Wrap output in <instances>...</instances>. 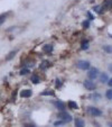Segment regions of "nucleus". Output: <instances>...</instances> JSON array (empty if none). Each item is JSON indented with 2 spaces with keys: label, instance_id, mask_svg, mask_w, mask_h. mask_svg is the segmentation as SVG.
Wrapping results in <instances>:
<instances>
[{
  "label": "nucleus",
  "instance_id": "obj_13",
  "mask_svg": "<svg viewBox=\"0 0 112 127\" xmlns=\"http://www.w3.org/2000/svg\"><path fill=\"white\" fill-rule=\"evenodd\" d=\"M102 48H103V51L106 52L108 54H112V45H104Z\"/></svg>",
  "mask_w": 112,
  "mask_h": 127
},
{
  "label": "nucleus",
  "instance_id": "obj_10",
  "mask_svg": "<svg viewBox=\"0 0 112 127\" xmlns=\"http://www.w3.org/2000/svg\"><path fill=\"white\" fill-rule=\"evenodd\" d=\"M99 81H100L101 83H108V81H109V77H108V74L106 73H101L100 75H99Z\"/></svg>",
  "mask_w": 112,
  "mask_h": 127
},
{
  "label": "nucleus",
  "instance_id": "obj_24",
  "mask_svg": "<svg viewBox=\"0 0 112 127\" xmlns=\"http://www.w3.org/2000/svg\"><path fill=\"white\" fill-rule=\"evenodd\" d=\"M86 15H88V20H93V19H95V18H94V16L92 15V14H91V12H90V11H88V14H86Z\"/></svg>",
  "mask_w": 112,
  "mask_h": 127
},
{
  "label": "nucleus",
  "instance_id": "obj_20",
  "mask_svg": "<svg viewBox=\"0 0 112 127\" xmlns=\"http://www.w3.org/2000/svg\"><path fill=\"white\" fill-rule=\"evenodd\" d=\"M29 69H21L20 72H19V74H21V75H26V74L29 73Z\"/></svg>",
  "mask_w": 112,
  "mask_h": 127
},
{
  "label": "nucleus",
  "instance_id": "obj_12",
  "mask_svg": "<svg viewBox=\"0 0 112 127\" xmlns=\"http://www.w3.org/2000/svg\"><path fill=\"white\" fill-rule=\"evenodd\" d=\"M30 81H32V83H35V84H37V83L40 82V79H39L38 75H36V74H34V75H32V78H30Z\"/></svg>",
  "mask_w": 112,
  "mask_h": 127
},
{
  "label": "nucleus",
  "instance_id": "obj_5",
  "mask_svg": "<svg viewBox=\"0 0 112 127\" xmlns=\"http://www.w3.org/2000/svg\"><path fill=\"white\" fill-rule=\"evenodd\" d=\"M83 86L85 87V89H88V90H90V91H93V90H95L96 89V84H95L92 80L90 79H86L84 80V82H83Z\"/></svg>",
  "mask_w": 112,
  "mask_h": 127
},
{
  "label": "nucleus",
  "instance_id": "obj_16",
  "mask_svg": "<svg viewBox=\"0 0 112 127\" xmlns=\"http://www.w3.org/2000/svg\"><path fill=\"white\" fill-rule=\"evenodd\" d=\"M41 96H54V91L53 90H45L44 92L40 93Z\"/></svg>",
  "mask_w": 112,
  "mask_h": 127
},
{
  "label": "nucleus",
  "instance_id": "obj_28",
  "mask_svg": "<svg viewBox=\"0 0 112 127\" xmlns=\"http://www.w3.org/2000/svg\"><path fill=\"white\" fill-rule=\"evenodd\" d=\"M108 126H109V127H112V121H109V123H108Z\"/></svg>",
  "mask_w": 112,
  "mask_h": 127
},
{
  "label": "nucleus",
  "instance_id": "obj_7",
  "mask_svg": "<svg viewBox=\"0 0 112 127\" xmlns=\"http://www.w3.org/2000/svg\"><path fill=\"white\" fill-rule=\"evenodd\" d=\"M32 91L29 90V89H24V90H21L20 91V97L21 98H29L32 97Z\"/></svg>",
  "mask_w": 112,
  "mask_h": 127
},
{
  "label": "nucleus",
  "instance_id": "obj_11",
  "mask_svg": "<svg viewBox=\"0 0 112 127\" xmlns=\"http://www.w3.org/2000/svg\"><path fill=\"white\" fill-rule=\"evenodd\" d=\"M53 45L52 44H46V45H44L43 46V51H44L45 53H50L52 51H53Z\"/></svg>",
  "mask_w": 112,
  "mask_h": 127
},
{
  "label": "nucleus",
  "instance_id": "obj_15",
  "mask_svg": "<svg viewBox=\"0 0 112 127\" xmlns=\"http://www.w3.org/2000/svg\"><path fill=\"white\" fill-rule=\"evenodd\" d=\"M105 97H106V99H109V100H112V88H110L109 90H106V92H105Z\"/></svg>",
  "mask_w": 112,
  "mask_h": 127
},
{
  "label": "nucleus",
  "instance_id": "obj_1",
  "mask_svg": "<svg viewBox=\"0 0 112 127\" xmlns=\"http://www.w3.org/2000/svg\"><path fill=\"white\" fill-rule=\"evenodd\" d=\"M57 118L61 119V120H63L64 123H71V121L73 120L72 115L71 114H68L66 110H64V111H59L58 114H57Z\"/></svg>",
  "mask_w": 112,
  "mask_h": 127
},
{
  "label": "nucleus",
  "instance_id": "obj_21",
  "mask_svg": "<svg viewBox=\"0 0 112 127\" xmlns=\"http://www.w3.org/2000/svg\"><path fill=\"white\" fill-rule=\"evenodd\" d=\"M65 123L63 120H61V119H58V120H56L55 123H54V126L55 127H58V126H61V125H64Z\"/></svg>",
  "mask_w": 112,
  "mask_h": 127
},
{
  "label": "nucleus",
  "instance_id": "obj_9",
  "mask_svg": "<svg viewBox=\"0 0 112 127\" xmlns=\"http://www.w3.org/2000/svg\"><path fill=\"white\" fill-rule=\"evenodd\" d=\"M67 107H68V109H72V110H77L79 109V105L73 100H68L67 101Z\"/></svg>",
  "mask_w": 112,
  "mask_h": 127
},
{
  "label": "nucleus",
  "instance_id": "obj_25",
  "mask_svg": "<svg viewBox=\"0 0 112 127\" xmlns=\"http://www.w3.org/2000/svg\"><path fill=\"white\" fill-rule=\"evenodd\" d=\"M108 70H109L110 73H112V63H109V65H108Z\"/></svg>",
  "mask_w": 112,
  "mask_h": 127
},
{
  "label": "nucleus",
  "instance_id": "obj_6",
  "mask_svg": "<svg viewBox=\"0 0 112 127\" xmlns=\"http://www.w3.org/2000/svg\"><path fill=\"white\" fill-rule=\"evenodd\" d=\"M54 106H55V108L57 110H59V111H64L65 109H66V107H67V105L65 102H63V101L61 100H57L54 102Z\"/></svg>",
  "mask_w": 112,
  "mask_h": 127
},
{
  "label": "nucleus",
  "instance_id": "obj_18",
  "mask_svg": "<svg viewBox=\"0 0 112 127\" xmlns=\"http://www.w3.org/2000/svg\"><path fill=\"white\" fill-rule=\"evenodd\" d=\"M82 27H83V28H85V29H88V27H90V20L86 19V20L83 21V23H82Z\"/></svg>",
  "mask_w": 112,
  "mask_h": 127
},
{
  "label": "nucleus",
  "instance_id": "obj_22",
  "mask_svg": "<svg viewBox=\"0 0 112 127\" xmlns=\"http://www.w3.org/2000/svg\"><path fill=\"white\" fill-rule=\"evenodd\" d=\"M94 100H100V98H101V95H99V93H93V95L91 96Z\"/></svg>",
  "mask_w": 112,
  "mask_h": 127
},
{
  "label": "nucleus",
  "instance_id": "obj_29",
  "mask_svg": "<svg viewBox=\"0 0 112 127\" xmlns=\"http://www.w3.org/2000/svg\"><path fill=\"white\" fill-rule=\"evenodd\" d=\"M111 5H112V0H111Z\"/></svg>",
  "mask_w": 112,
  "mask_h": 127
},
{
  "label": "nucleus",
  "instance_id": "obj_19",
  "mask_svg": "<svg viewBox=\"0 0 112 127\" xmlns=\"http://www.w3.org/2000/svg\"><path fill=\"white\" fill-rule=\"evenodd\" d=\"M6 17H7V14H1L0 15V26L5 23V20H6Z\"/></svg>",
  "mask_w": 112,
  "mask_h": 127
},
{
  "label": "nucleus",
  "instance_id": "obj_26",
  "mask_svg": "<svg viewBox=\"0 0 112 127\" xmlns=\"http://www.w3.org/2000/svg\"><path fill=\"white\" fill-rule=\"evenodd\" d=\"M24 127H36L34 124H25Z\"/></svg>",
  "mask_w": 112,
  "mask_h": 127
},
{
  "label": "nucleus",
  "instance_id": "obj_8",
  "mask_svg": "<svg viewBox=\"0 0 112 127\" xmlns=\"http://www.w3.org/2000/svg\"><path fill=\"white\" fill-rule=\"evenodd\" d=\"M74 126L75 127H85V121L83 120V118L77 117V118H75V120H74Z\"/></svg>",
  "mask_w": 112,
  "mask_h": 127
},
{
  "label": "nucleus",
  "instance_id": "obj_27",
  "mask_svg": "<svg viewBox=\"0 0 112 127\" xmlns=\"http://www.w3.org/2000/svg\"><path fill=\"white\" fill-rule=\"evenodd\" d=\"M108 86H109L110 88H112V78L109 79V81H108Z\"/></svg>",
  "mask_w": 112,
  "mask_h": 127
},
{
  "label": "nucleus",
  "instance_id": "obj_4",
  "mask_svg": "<svg viewBox=\"0 0 112 127\" xmlns=\"http://www.w3.org/2000/svg\"><path fill=\"white\" fill-rule=\"evenodd\" d=\"M99 73H100V72H99V70H97L96 68H91L88 71V78L90 80H92V81H94L95 79L99 78V75H100Z\"/></svg>",
  "mask_w": 112,
  "mask_h": 127
},
{
  "label": "nucleus",
  "instance_id": "obj_3",
  "mask_svg": "<svg viewBox=\"0 0 112 127\" xmlns=\"http://www.w3.org/2000/svg\"><path fill=\"white\" fill-rule=\"evenodd\" d=\"M86 110H88V114L91 116H93V117H100V116H102V114H103L97 107H94V106H88Z\"/></svg>",
  "mask_w": 112,
  "mask_h": 127
},
{
  "label": "nucleus",
  "instance_id": "obj_14",
  "mask_svg": "<svg viewBox=\"0 0 112 127\" xmlns=\"http://www.w3.org/2000/svg\"><path fill=\"white\" fill-rule=\"evenodd\" d=\"M17 54V51H12L10 53L8 54V56H6V61H10L12 57H15V55Z\"/></svg>",
  "mask_w": 112,
  "mask_h": 127
},
{
  "label": "nucleus",
  "instance_id": "obj_17",
  "mask_svg": "<svg viewBox=\"0 0 112 127\" xmlns=\"http://www.w3.org/2000/svg\"><path fill=\"white\" fill-rule=\"evenodd\" d=\"M81 48L82 50H88V41H83L81 44Z\"/></svg>",
  "mask_w": 112,
  "mask_h": 127
},
{
  "label": "nucleus",
  "instance_id": "obj_2",
  "mask_svg": "<svg viewBox=\"0 0 112 127\" xmlns=\"http://www.w3.org/2000/svg\"><path fill=\"white\" fill-rule=\"evenodd\" d=\"M76 68L83 70V71H85V70L88 71L91 69V63H90V61H86V60H79L76 62Z\"/></svg>",
  "mask_w": 112,
  "mask_h": 127
},
{
  "label": "nucleus",
  "instance_id": "obj_23",
  "mask_svg": "<svg viewBox=\"0 0 112 127\" xmlns=\"http://www.w3.org/2000/svg\"><path fill=\"white\" fill-rule=\"evenodd\" d=\"M55 86L57 87V88H61V87H62V81H61L59 79H56L55 80Z\"/></svg>",
  "mask_w": 112,
  "mask_h": 127
}]
</instances>
